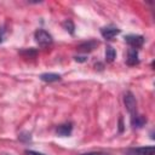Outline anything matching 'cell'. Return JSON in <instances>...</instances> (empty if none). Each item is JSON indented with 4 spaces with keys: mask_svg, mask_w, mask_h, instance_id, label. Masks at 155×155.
I'll use <instances>...</instances> for the list:
<instances>
[{
    "mask_svg": "<svg viewBox=\"0 0 155 155\" xmlns=\"http://www.w3.org/2000/svg\"><path fill=\"white\" fill-rule=\"evenodd\" d=\"M34 38H35V41L38 42V45L41 46V47H46V46L51 45L52 41H53L51 34H48L44 29H38L34 34Z\"/></svg>",
    "mask_w": 155,
    "mask_h": 155,
    "instance_id": "6da1fadb",
    "label": "cell"
},
{
    "mask_svg": "<svg viewBox=\"0 0 155 155\" xmlns=\"http://www.w3.org/2000/svg\"><path fill=\"white\" fill-rule=\"evenodd\" d=\"M124 103L126 105L127 111L131 114V117L137 115V101L132 92H126L124 94Z\"/></svg>",
    "mask_w": 155,
    "mask_h": 155,
    "instance_id": "7a4b0ae2",
    "label": "cell"
},
{
    "mask_svg": "<svg viewBox=\"0 0 155 155\" xmlns=\"http://www.w3.org/2000/svg\"><path fill=\"white\" fill-rule=\"evenodd\" d=\"M155 149L153 145L150 147H138V148H130L126 150V155H154Z\"/></svg>",
    "mask_w": 155,
    "mask_h": 155,
    "instance_id": "3957f363",
    "label": "cell"
},
{
    "mask_svg": "<svg viewBox=\"0 0 155 155\" xmlns=\"http://www.w3.org/2000/svg\"><path fill=\"white\" fill-rule=\"evenodd\" d=\"M125 41L131 46V48H139L144 44V38L142 35H127L125 38Z\"/></svg>",
    "mask_w": 155,
    "mask_h": 155,
    "instance_id": "277c9868",
    "label": "cell"
},
{
    "mask_svg": "<svg viewBox=\"0 0 155 155\" xmlns=\"http://www.w3.org/2000/svg\"><path fill=\"white\" fill-rule=\"evenodd\" d=\"M120 33V29L117 27H114V25H108V27H103L101 29V34L104 39L107 40H111L113 38H115L117 34Z\"/></svg>",
    "mask_w": 155,
    "mask_h": 155,
    "instance_id": "5b68a950",
    "label": "cell"
},
{
    "mask_svg": "<svg viewBox=\"0 0 155 155\" xmlns=\"http://www.w3.org/2000/svg\"><path fill=\"white\" fill-rule=\"evenodd\" d=\"M96 46H98V41H96V40H88V41H86V42L79 45L78 50H79L80 52H90V51H92L93 48H96Z\"/></svg>",
    "mask_w": 155,
    "mask_h": 155,
    "instance_id": "8992f818",
    "label": "cell"
},
{
    "mask_svg": "<svg viewBox=\"0 0 155 155\" xmlns=\"http://www.w3.org/2000/svg\"><path fill=\"white\" fill-rule=\"evenodd\" d=\"M128 65H136L139 63L138 59V51L136 48H130L128 50V54H127V59H126Z\"/></svg>",
    "mask_w": 155,
    "mask_h": 155,
    "instance_id": "52a82bcc",
    "label": "cell"
},
{
    "mask_svg": "<svg viewBox=\"0 0 155 155\" xmlns=\"http://www.w3.org/2000/svg\"><path fill=\"white\" fill-rule=\"evenodd\" d=\"M71 130H73L71 124H63V125H59L57 127V133L62 137H67L71 133Z\"/></svg>",
    "mask_w": 155,
    "mask_h": 155,
    "instance_id": "ba28073f",
    "label": "cell"
},
{
    "mask_svg": "<svg viewBox=\"0 0 155 155\" xmlns=\"http://www.w3.org/2000/svg\"><path fill=\"white\" fill-rule=\"evenodd\" d=\"M40 79L45 82H53V81H58L61 80V75L54 74V73H46V74H41Z\"/></svg>",
    "mask_w": 155,
    "mask_h": 155,
    "instance_id": "9c48e42d",
    "label": "cell"
},
{
    "mask_svg": "<svg viewBox=\"0 0 155 155\" xmlns=\"http://www.w3.org/2000/svg\"><path fill=\"white\" fill-rule=\"evenodd\" d=\"M145 122H147V119L144 116H142V115H138L137 114L136 116L131 117V124H132L133 127H142Z\"/></svg>",
    "mask_w": 155,
    "mask_h": 155,
    "instance_id": "30bf717a",
    "label": "cell"
},
{
    "mask_svg": "<svg viewBox=\"0 0 155 155\" xmlns=\"http://www.w3.org/2000/svg\"><path fill=\"white\" fill-rule=\"evenodd\" d=\"M115 56H116L115 50L111 46H107V48H105V59H107V62H113Z\"/></svg>",
    "mask_w": 155,
    "mask_h": 155,
    "instance_id": "8fae6325",
    "label": "cell"
},
{
    "mask_svg": "<svg viewBox=\"0 0 155 155\" xmlns=\"http://www.w3.org/2000/svg\"><path fill=\"white\" fill-rule=\"evenodd\" d=\"M63 28L67 30V31H69L70 34H74V23L70 21V19H67V21H64L63 22Z\"/></svg>",
    "mask_w": 155,
    "mask_h": 155,
    "instance_id": "7c38bea8",
    "label": "cell"
},
{
    "mask_svg": "<svg viewBox=\"0 0 155 155\" xmlns=\"http://www.w3.org/2000/svg\"><path fill=\"white\" fill-rule=\"evenodd\" d=\"M4 38H5V29L1 27L0 28V44L4 41Z\"/></svg>",
    "mask_w": 155,
    "mask_h": 155,
    "instance_id": "4fadbf2b",
    "label": "cell"
},
{
    "mask_svg": "<svg viewBox=\"0 0 155 155\" xmlns=\"http://www.w3.org/2000/svg\"><path fill=\"white\" fill-rule=\"evenodd\" d=\"M25 154L27 155H44V154L38 153V151H34V150H25Z\"/></svg>",
    "mask_w": 155,
    "mask_h": 155,
    "instance_id": "5bb4252c",
    "label": "cell"
},
{
    "mask_svg": "<svg viewBox=\"0 0 155 155\" xmlns=\"http://www.w3.org/2000/svg\"><path fill=\"white\" fill-rule=\"evenodd\" d=\"M81 155H109V154H105V153H86V154H81Z\"/></svg>",
    "mask_w": 155,
    "mask_h": 155,
    "instance_id": "9a60e30c",
    "label": "cell"
},
{
    "mask_svg": "<svg viewBox=\"0 0 155 155\" xmlns=\"http://www.w3.org/2000/svg\"><path fill=\"white\" fill-rule=\"evenodd\" d=\"M75 59H76V61L82 62V61H85V57H75Z\"/></svg>",
    "mask_w": 155,
    "mask_h": 155,
    "instance_id": "2e32d148",
    "label": "cell"
}]
</instances>
